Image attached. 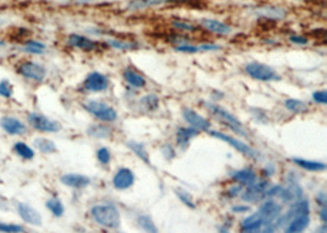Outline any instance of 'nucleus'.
<instances>
[{
  "mask_svg": "<svg viewBox=\"0 0 327 233\" xmlns=\"http://www.w3.org/2000/svg\"><path fill=\"white\" fill-rule=\"evenodd\" d=\"M15 71L23 80L28 82H34V84H41L47 79L48 75L47 68L43 64L32 60V59L18 61L15 66Z\"/></svg>",
  "mask_w": 327,
  "mask_h": 233,
  "instance_id": "1",
  "label": "nucleus"
},
{
  "mask_svg": "<svg viewBox=\"0 0 327 233\" xmlns=\"http://www.w3.org/2000/svg\"><path fill=\"white\" fill-rule=\"evenodd\" d=\"M91 216L98 225L106 229H118L120 226L119 210L113 204H100L91 209Z\"/></svg>",
  "mask_w": 327,
  "mask_h": 233,
  "instance_id": "2",
  "label": "nucleus"
},
{
  "mask_svg": "<svg viewBox=\"0 0 327 233\" xmlns=\"http://www.w3.org/2000/svg\"><path fill=\"white\" fill-rule=\"evenodd\" d=\"M26 123L28 128L42 134H57L63 129L58 120L45 116L41 112H28L26 114Z\"/></svg>",
  "mask_w": 327,
  "mask_h": 233,
  "instance_id": "3",
  "label": "nucleus"
},
{
  "mask_svg": "<svg viewBox=\"0 0 327 233\" xmlns=\"http://www.w3.org/2000/svg\"><path fill=\"white\" fill-rule=\"evenodd\" d=\"M84 109L91 116H93L97 120L103 123H112L115 122L118 118L117 111L109 104L101 102L96 100H88L82 104Z\"/></svg>",
  "mask_w": 327,
  "mask_h": 233,
  "instance_id": "4",
  "label": "nucleus"
},
{
  "mask_svg": "<svg viewBox=\"0 0 327 233\" xmlns=\"http://www.w3.org/2000/svg\"><path fill=\"white\" fill-rule=\"evenodd\" d=\"M206 106H207V109L213 114V116H216L219 120H222L224 124H227L230 129L234 131V133L239 134V135H242V136L248 135V133H246L245 129H244L243 123L240 122V120L238 119L234 114H232L229 111L224 109L223 107L217 106V104L207 103Z\"/></svg>",
  "mask_w": 327,
  "mask_h": 233,
  "instance_id": "5",
  "label": "nucleus"
},
{
  "mask_svg": "<svg viewBox=\"0 0 327 233\" xmlns=\"http://www.w3.org/2000/svg\"><path fill=\"white\" fill-rule=\"evenodd\" d=\"M0 129L7 136H25L29 128L25 120L12 114H5L0 117Z\"/></svg>",
  "mask_w": 327,
  "mask_h": 233,
  "instance_id": "6",
  "label": "nucleus"
},
{
  "mask_svg": "<svg viewBox=\"0 0 327 233\" xmlns=\"http://www.w3.org/2000/svg\"><path fill=\"white\" fill-rule=\"evenodd\" d=\"M245 71L249 76L253 79L259 80V81L270 82V81H278L281 80V76L275 71V69L266 64L259 63V61H251L246 64Z\"/></svg>",
  "mask_w": 327,
  "mask_h": 233,
  "instance_id": "7",
  "label": "nucleus"
},
{
  "mask_svg": "<svg viewBox=\"0 0 327 233\" xmlns=\"http://www.w3.org/2000/svg\"><path fill=\"white\" fill-rule=\"evenodd\" d=\"M208 134H210L211 136H213V138L219 139V140L227 143L228 145L232 146L233 149H235L237 151H239L240 154H243L244 156L249 157V159H257V157H259V154H257L255 149H253V147L249 146L248 144L239 140V139L234 138V136L227 135V134L221 133V131H217V130H208Z\"/></svg>",
  "mask_w": 327,
  "mask_h": 233,
  "instance_id": "8",
  "label": "nucleus"
},
{
  "mask_svg": "<svg viewBox=\"0 0 327 233\" xmlns=\"http://www.w3.org/2000/svg\"><path fill=\"white\" fill-rule=\"evenodd\" d=\"M109 86L108 77L104 74L98 73V71H93L90 73L85 77L84 82H82V88L86 92L90 93H98L104 92Z\"/></svg>",
  "mask_w": 327,
  "mask_h": 233,
  "instance_id": "9",
  "label": "nucleus"
},
{
  "mask_svg": "<svg viewBox=\"0 0 327 233\" xmlns=\"http://www.w3.org/2000/svg\"><path fill=\"white\" fill-rule=\"evenodd\" d=\"M16 210H17L18 216L22 219L23 222H26L27 225L31 226H42L43 219L42 215L36 210L34 208H32L31 205L26 204V203H17L16 204Z\"/></svg>",
  "mask_w": 327,
  "mask_h": 233,
  "instance_id": "10",
  "label": "nucleus"
},
{
  "mask_svg": "<svg viewBox=\"0 0 327 233\" xmlns=\"http://www.w3.org/2000/svg\"><path fill=\"white\" fill-rule=\"evenodd\" d=\"M270 188L269 182L261 181L255 182L253 186H249L248 189L242 193V199L246 203H257L265 194L267 189Z\"/></svg>",
  "mask_w": 327,
  "mask_h": 233,
  "instance_id": "11",
  "label": "nucleus"
},
{
  "mask_svg": "<svg viewBox=\"0 0 327 233\" xmlns=\"http://www.w3.org/2000/svg\"><path fill=\"white\" fill-rule=\"evenodd\" d=\"M183 117L185 122L190 125L191 128L196 129L197 131H208L210 130L211 123L210 120L206 119L205 117H202L201 114L195 112L194 109L190 108H184L183 109Z\"/></svg>",
  "mask_w": 327,
  "mask_h": 233,
  "instance_id": "12",
  "label": "nucleus"
},
{
  "mask_svg": "<svg viewBox=\"0 0 327 233\" xmlns=\"http://www.w3.org/2000/svg\"><path fill=\"white\" fill-rule=\"evenodd\" d=\"M259 213L261 214L262 219H264V226L265 225L273 224L278 218L281 216L282 213V206L277 204L273 200H267L264 204L260 206Z\"/></svg>",
  "mask_w": 327,
  "mask_h": 233,
  "instance_id": "13",
  "label": "nucleus"
},
{
  "mask_svg": "<svg viewBox=\"0 0 327 233\" xmlns=\"http://www.w3.org/2000/svg\"><path fill=\"white\" fill-rule=\"evenodd\" d=\"M66 42H68V44L70 45V47L84 50V52H92V50L97 49L98 47L97 42L79 33L69 34L68 38H66Z\"/></svg>",
  "mask_w": 327,
  "mask_h": 233,
  "instance_id": "14",
  "label": "nucleus"
},
{
  "mask_svg": "<svg viewBox=\"0 0 327 233\" xmlns=\"http://www.w3.org/2000/svg\"><path fill=\"white\" fill-rule=\"evenodd\" d=\"M135 182V175L127 167H122L115 172L113 177V187L118 190L129 189Z\"/></svg>",
  "mask_w": 327,
  "mask_h": 233,
  "instance_id": "15",
  "label": "nucleus"
},
{
  "mask_svg": "<svg viewBox=\"0 0 327 233\" xmlns=\"http://www.w3.org/2000/svg\"><path fill=\"white\" fill-rule=\"evenodd\" d=\"M60 182L68 188L81 189L90 186L91 178L80 173H65L60 177Z\"/></svg>",
  "mask_w": 327,
  "mask_h": 233,
  "instance_id": "16",
  "label": "nucleus"
},
{
  "mask_svg": "<svg viewBox=\"0 0 327 233\" xmlns=\"http://www.w3.org/2000/svg\"><path fill=\"white\" fill-rule=\"evenodd\" d=\"M12 152L22 161H32L36 157V150L33 146L23 140H17L12 144Z\"/></svg>",
  "mask_w": 327,
  "mask_h": 233,
  "instance_id": "17",
  "label": "nucleus"
},
{
  "mask_svg": "<svg viewBox=\"0 0 327 233\" xmlns=\"http://www.w3.org/2000/svg\"><path fill=\"white\" fill-rule=\"evenodd\" d=\"M32 146H33L34 150L41 152L42 155H53L58 151L57 144L52 139L45 138V136H37V138H34Z\"/></svg>",
  "mask_w": 327,
  "mask_h": 233,
  "instance_id": "18",
  "label": "nucleus"
},
{
  "mask_svg": "<svg viewBox=\"0 0 327 233\" xmlns=\"http://www.w3.org/2000/svg\"><path fill=\"white\" fill-rule=\"evenodd\" d=\"M310 224V215L309 214H302V215L296 216L286 225V233H302L308 229Z\"/></svg>",
  "mask_w": 327,
  "mask_h": 233,
  "instance_id": "19",
  "label": "nucleus"
},
{
  "mask_svg": "<svg viewBox=\"0 0 327 233\" xmlns=\"http://www.w3.org/2000/svg\"><path fill=\"white\" fill-rule=\"evenodd\" d=\"M200 25L205 29H207V31L216 34H229L232 32L230 26L218 20H213V18H202Z\"/></svg>",
  "mask_w": 327,
  "mask_h": 233,
  "instance_id": "20",
  "label": "nucleus"
},
{
  "mask_svg": "<svg viewBox=\"0 0 327 233\" xmlns=\"http://www.w3.org/2000/svg\"><path fill=\"white\" fill-rule=\"evenodd\" d=\"M230 176H232V178L234 179L238 184H242L243 187L253 186L257 181L256 173L254 172V170H251V168H243V170L234 171Z\"/></svg>",
  "mask_w": 327,
  "mask_h": 233,
  "instance_id": "21",
  "label": "nucleus"
},
{
  "mask_svg": "<svg viewBox=\"0 0 327 233\" xmlns=\"http://www.w3.org/2000/svg\"><path fill=\"white\" fill-rule=\"evenodd\" d=\"M199 133L200 131H197L196 129H194V128L191 127L178 128L175 134L176 145L180 147V149H186V147L189 146L190 140H191L192 138H195Z\"/></svg>",
  "mask_w": 327,
  "mask_h": 233,
  "instance_id": "22",
  "label": "nucleus"
},
{
  "mask_svg": "<svg viewBox=\"0 0 327 233\" xmlns=\"http://www.w3.org/2000/svg\"><path fill=\"white\" fill-rule=\"evenodd\" d=\"M20 50L28 55H43L47 52V44L37 39H27L21 44Z\"/></svg>",
  "mask_w": 327,
  "mask_h": 233,
  "instance_id": "23",
  "label": "nucleus"
},
{
  "mask_svg": "<svg viewBox=\"0 0 327 233\" xmlns=\"http://www.w3.org/2000/svg\"><path fill=\"white\" fill-rule=\"evenodd\" d=\"M171 1H179V0H131L128 4V9L131 11H136V10L146 9V7L160 6V5H164Z\"/></svg>",
  "mask_w": 327,
  "mask_h": 233,
  "instance_id": "24",
  "label": "nucleus"
},
{
  "mask_svg": "<svg viewBox=\"0 0 327 233\" xmlns=\"http://www.w3.org/2000/svg\"><path fill=\"white\" fill-rule=\"evenodd\" d=\"M292 162L297 165L298 167L303 168L305 171H310V172H323L326 170V165L324 162H319V161H312L305 159H298L294 157L292 159Z\"/></svg>",
  "mask_w": 327,
  "mask_h": 233,
  "instance_id": "25",
  "label": "nucleus"
},
{
  "mask_svg": "<svg viewBox=\"0 0 327 233\" xmlns=\"http://www.w3.org/2000/svg\"><path fill=\"white\" fill-rule=\"evenodd\" d=\"M124 80L128 82L130 86L135 88H143L146 85V79L141 74H139L138 71L134 70L133 68H127L123 73Z\"/></svg>",
  "mask_w": 327,
  "mask_h": 233,
  "instance_id": "26",
  "label": "nucleus"
},
{
  "mask_svg": "<svg viewBox=\"0 0 327 233\" xmlns=\"http://www.w3.org/2000/svg\"><path fill=\"white\" fill-rule=\"evenodd\" d=\"M264 226V219L259 211L246 216L242 221V230L243 231H254V230H260Z\"/></svg>",
  "mask_w": 327,
  "mask_h": 233,
  "instance_id": "27",
  "label": "nucleus"
},
{
  "mask_svg": "<svg viewBox=\"0 0 327 233\" xmlns=\"http://www.w3.org/2000/svg\"><path fill=\"white\" fill-rule=\"evenodd\" d=\"M303 195V190L298 184H289L288 188H282L280 197L285 203L298 202Z\"/></svg>",
  "mask_w": 327,
  "mask_h": 233,
  "instance_id": "28",
  "label": "nucleus"
},
{
  "mask_svg": "<svg viewBox=\"0 0 327 233\" xmlns=\"http://www.w3.org/2000/svg\"><path fill=\"white\" fill-rule=\"evenodd\" d=\"M127 145L129 149L131 150V151L134 152V154L136 155V156L139 157L140 160H143L145 163H147V165H150V157H149V152H147V150L145 149V146L143 144L138 143V141H128Z\"/></svg>",
  "mask_w": 327,
  "mask_h": 233,
  "instance_id": "29",
  "label": "nucleus"
},
{
  "mask_svg": "<svg viewBox=\"0 0 327 233\" xmlns=\"http://www.w3.org/2000/svg\"><path fill=\"white\" fill-rule=\"evenodd\" d=\"M45 208L55 216V218H61L65 213V208H64L63 203L58 198H50L45 202Z\"/></svg>",
  "mask_w": 327,
  "mask_h": 233,
  "instance_id": "30",
  "label": "nucleus"
},
{
  "mask_svg": "<svg viewBox=\"0 0 327 233\" xmlns=\"http://www.w3.org/2000/svg\"><path fill=\"white\" fill-rule=\"evenodd\" d=\"M15 95L14 84L9 79L0 80V98L2 100H12Z\"/></svg>",
  "mask_w": 327,
  "mask_h": 233,
  "instance_id": "31",
  "label": "nucleus"
},
{
  "mask_svg": "<svg viewBox=\"0 0 327 233\" xmlns=\"http://www.w3.org/2000/svg\"><path fill=\"white\" fill-rule=\"evenodd\" d=\"M285 107L292 113H303L308 109L307 103L303 102L302 100H296V98H288L285 101Z\"/></svg>",
  "mask_w": 327,
  "mask_h": 233,
  "instance_id": "32",
  "label": "nucleus"
},
{
  "mask_svg": "<svg viewBox=\"0 0 327 233\" xmlns=\"http://www.w3.org/2000/svg\"><path fill=\"white\" fill-rule=\"evenodd\" d=\"M138 224L145 232L147 233H158L157 226L155 225L154 220L150 218L149 215H141L138 218Z\"/></svg>",
  "mask_w": 327,
  "mask_h": 233,
  "instance_id": "33",
  "label": "nucleus"
},
{
  "mask_svg": "<svg viewBox=\"0 0 327 233\" xmlns=\"http://www.w3.org/2000/svg\"><path fill=\"white\" fill-rule=\"evenodd\" d=\"M140 103L145 109H147V111H151V112L156 111L158 106H160V98H158L157 95L150 93V95L144 96V97L141 98Z\"/></svg>",
  "mask_w": 327,
  "mask_h": 233,
  "instance_id": "34",
  "label": "nucleus"
},
{
  "mask_svg": "<svg viewBox=\"0 0 327 233\" xmlns=\"http://www.w3.org/2000/svg\"><path fill=\"white\" fill-rule=\"evenodd\" d=\"M88 135L93 138H108L111 135V129L106 125H91L87 130Z\"/></svg>",
  "mask_w": 327,
  "mask_h": 233,
  "instance_id": "35",
  "label": "nucleus"
},
{
  "mask_svg": "<svg viewBox=\"0 0 327 233\" xmlns=\"http://www.w3.org/2000/svg\"><path fill=\"white\" fill-rule=\"evenodd\" d=\"M25 227L18 224H10V222H0V233H23Z\"/></svg>",
  "mask_w": 327,
  "mask_h": 233,
  "instance_id": "36",
  "label": "nucleus"
},
{
  "mask_svg": "<svg viewBox=\"0 0 327 233\" xmlns=\"http://www.w3.org/2000/svg\"><path fill=\"white\" fill-rule=\"evenodd\" d=\"M107 43L111 45L112 48H114V49H119V50L134 49V47H136L135 43L120 41V39H107Z\"/></svg>",
  "mask_w": 327,
  "mask_h": 233,
  "instance_id": "37",
  "label": "nucleus"
},
{
  "mask_svg": "<svg viewBox=\"0 0 327 233\" xmlns=\"http://www.w3.org/2000/svg\"><path fill=\"white\" fill-rule=\"evenodd\" d=\"M96 156H97L98 162H100L101 165H104V166L108 165L112 160L111 151H109L107 147H100V149L97 150V152H96Z\"/></svg>",
  "mask_w": 327,
  "mask_h": 233,
  "instance_id": "38",
  "label": "nucleus"
},
{
  "mask_svg": "<svg viewBox=\"0 0 327 233\" xmlns=\"http://www.w3.org/2000/svg\"><path fill=\"white\" fill-rule=\"evenodd\" d=\"M171 25H173V27L175 29H179V31H186V32H194L196 31V27H195L194 25H191V23L186 22V21H183L180 20V18H176V20H174L173 22H171Z\"/></svg>",
  "mask_w": 327,
  "mask_h": 233,
  "instance_id": "39",
  "label": "nucleus"
},
{
  "mask_svg": "<svg viewBox=\"0 0 327 233\" xmlns=\"http://www.w3.org/2000/svg\"><path fill=\"white\" fill-rule=\"evenodd\" d=\"M176 52L180 53H187V54H194V53H199V45H192L189 43H184V44H178L175 47Z\"/></svg>",
  "mask_w": 327,
  "mask_h": 233,
  "instance_id": "40",
  "label": "nucleus"
},
{
  "mask_svg": "<svg viewBox=\"0 0 327 233\" xmlns=\"http://www.w3.org/2000/svg\"><path fill=\"white\" fill-rule=\"evenodd\" d=\"M176 195H178V198L180 199V202H183L185 205L189 206V208H195V203L192 202L191 197H190V194H187V193L183 192V190H176Z\"/></svg>",
  "mask_w": 327,
  "mask_h": 233,
  "instance_id": "41",
  "label": "nucleus"
},
{
  "mask_svg": "<svg viewBox=\"0 0 327 233\" xmlns=\"http://www.w3.org/2000/svg\"><path fill=\"white\" fill-rule=\"evenodd\" d=\"M313 100L314 102L318 104H326L327 103V92L325 90L321 91H315L313 93Z\"/></svg>",
  "mask_w": 327,
  "mask_h": 233,
  "instance_id": "42",
  "label": "nucleus"
},
{
  "mask_svg": "<svg viewBox=\"0 0 327 233\" xmlns=\"http://www.w3.org/2000/svg\"><path fill=\"white\" fill-rule=\"evenodd\" d=\"M289 41L297 45H305V44H308L309 39L304 36H297V34H294V36L289 37Z\"/></svg>",
  "mask_w": 327,
  "mask_h": 233,
  "instance_id": "43",
  "label": "nucleus"
},
{
  "mask_svg": "<svg viewBox=\"0 0 327 233\" xmlns=\"http://www.w3.org/2000/svg\"><path fill=\"white\" fill-rule=\"evenodd\" d=\"M242 193H243V186L242 184H237V186L232 187V188L229 189L228 194H229V197L235 198V197H239V195H242Z\"/></svg>",
  "mask_w": 327,
  "mask_h": 233,
  "instance_id": "44",
  "label": "nucleus"
},
{
  "mask_svg": "<svg viewBox=\"0 0 327 233\" xmlns=\"http://www.w3.org/2000/svg\"><path fill=\"white\" fill-rule=\"evenodd\" d=\"M250 210L248 205H235L233 206V213L235 214H245Z\"/></svg>",
  "mask_w": 327,
  "mask_h": 233,
  "instance_id": "45",
  "label": "nucleus"
},
{
  "mask_svg": "<svg viewBox=\"0 0 327 233\" xmlns=\"http://www.w3.org/2000/svg\"><path fill=\"white\" fill-rule=\"evenodd\" d=\"M316 202H318V204L321 206V208H325L326 206V195L325 194H319L318 197H316Z\"/></svg>",
  "mask_w": 327,
  "mask_h": 233,
  "instance_id": "46",
  "label": "nucleus"
},
{
  "mask_svg": "<svg viewBox=\"0 0 327 233\" xmlns=\"http://www.w3.org/2000/svg\"><path fill=\"white\" fill-rule=\"evenodd\" d=\"M275 231H276V226H273V224H270V225H265L264 231L261 233H275Z\"/></svg>",
  "mask_w": 327,
  "mask_h": 233,
  "instance_id": "47",
  "label": "nucleus"
},
{
  "mask_svg": "<svg viewBox=\"0 0 327 233\" xmlns=\"http://www.w3.org/2000/svg\"><path fill=\"white\" fill-rule=\"evenodd\" d=\"M320 219L323 220V222H326V208H323L320 211Z\"/></svg>",
  "mask_w": 327,
  "mask_h": 233,
  "instance_id": "48",
  "label": "nucleus"
},
{
  "mask_svg": "<svg viewBox=\"0 0 327 233\" xmlns=\"http://www.w3.org/2000/svg\"><path fill=\"white\" fill-rule=\"evenodd\" d=\"M5 45H6V42L4 39H0V48H4Z\"/></svg>",
  "mask_w": 327,
  "mask_h": 233,
  "instance_id": "49",
  "label": "nucleus"
},
{
  "mask_svg": "<svg viewBox=\"0 0 327 233\" xmlns=\"http://www.w3.org/2000/svg\"><path fill=\"white\" fill-rule=\"evenodd\" d=\"M243 233H260L259 230H254V231H243Z\"/></svg>",
  "mask_w": 327,
  "mask_h": 233,
  "instance_id": "50",
  "label": "nucleus"
},
{
  "mask_svg": "<svg viewBox=\"0 0 327 233\" xmlns=\"http://www.w3.org/2000/svg\"><path fill=\"white\" fill-rule=\"evenodd\" d=\"M4 23H5V21H4V20H2V18H1V17H0V27H1V26H2V25H4Z\"/></svg>",
  "mask_w": 327,
  "mask_h": 233,
  "instance_id": "51",
  "label": "nucleus"
},
{
  "mask_svg": "<svg viewBox=\"0 0 327 233\" xmlns=\"http://www.w3.org/2000/svg\"><path fill=\"white\" fill-rule=\"evenodd\" d=\"M77 1H79V2H88V1H91V0H77Z\"/></svg>",
  "mask_w": 327,
  "mask_h": 233,
  "instance_id": "52",
  "label": "nucleus"
}]
</instances>
